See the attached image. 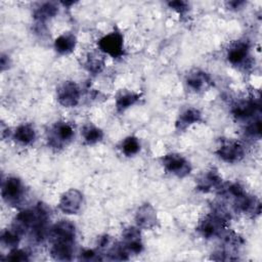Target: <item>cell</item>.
<instances>
[{"instance_id":"obj_1","label":"cell","mask_w":262,"mask_h":262,"mask_svg":"<svg viewBox=\"0 0 262 262\" xmlns=\"http://www.w3.org/2000/svg\"><path fill=\"white\" fill-rule=\"evenodd\" d=\"M75 137L73 125L67 121H57L47 133V142L51 148L60 149L67 146Z\"/></svg>"},{"instance_id":"obj_2","label":"cell","mask_w":262,"mask_h":262,"mask_svg":"<svg viewBox=\"0 0 262 262\" xmlns=\"http://www.w3.org/2000/svg\"><path fill=\"white\" fill-rule=\"evenodd\" d=\"M26 195L24 182L16 176H8L2 180L1 196L3 201L10 206L19 205Z\"/></svg>"},{"instance_id":"obj_3","label":"cell","mask_w":262,"mask_h":262,"mask_svg":"<svg viewBox=\"0 0 262 262\" xmlns=\"http://www.w3.org/2000/svg\"><path fill=\"white\" fill-rule=\"evenodd\" d=\"M98 49L102 54L108 55L112 58L118 59L124 56L125 47H124V36L123 34L115 30L104 36H102L98 42Z\"/></svg>"},{"instance_id":"obj_4","label":"cell","mask_w":262,"mask_h":262,"mask_svg":"<svg viewBox=\"0 0 262 262\" xmlns=\"http://www.w3.org/2000/svg\"><path fill=\"white\" fill-rule=\"evenodd\" d=\"M161 164L164 170L178 178L188 176L192 170L190 162L178 152H169L161 158Z\"/></svg>"},{"instance_id":"obj_5","label":"cell","mask_w":262,"mask_h":262,"mask_svg":"<svg viewBox=\"0 0 262 262\" xmlns=\"http://www.w3.org/2000/svg\"><path fill=\"white\" fill-rule=\"evenodd\" d=\"M215 154L221 161L228 164H235L244 159L245 147L238 140L231 138L223 139Z\"/></svg>"},{"instance_id":"obj_6","label":"cell","mask_w":262,"mask_h":262,"mask_svg":"<svg viewBox=\"0 0 262 262\" xmlns=\"http://www.w3.org/2000/svg\"><path fill=\"white\" fill-rule=\"evenodd\" d=\"M56 99L63 107H74L81 99V88L75 82L67 80L61 82L56 88Z\"/></svg>"},{"instance_id":"obj_7","label":"cell","mask_w":262,"mask_h":262,"mask_svg":"<svg viewBox=\"0 0 262 262\" xmlns=\"http://www.w3.org/2000/svg\"><path fill=\"white\" fill-rule=\"evenodd\" d=\"M226 221L217 216L212 211L208 213L198 224L196 231L204 238H213L223 234V229Z\"/></svg>"},{"instance_id":"obj_8","label":"cell","mask_w":262,"mask_h":262,"mask_svg":"<svg viewBox=\"0 0 262 262\" xmlns=\"http://www.w3.org/2000/svg\"><path fill=\"white\" fill-rule=\"evenodd\" d=\"M83 203V193L76 188H71L60 195L57 206L63 214L76 215L82 210Z\"/></svg>"},{"instance_id":"obj_9","label":"cell","mask_w":262,"mask_h":262,"mask_svg":"<svg viewBox=\"0 0 262 262\" xmlns=\"http://www.w3.org/2000/svg\"><path fill=\"white\" fill-rule=\"evenodd\" d=\"M227 60L235 67L246 68V64L250 60V44L245 40H237L233 42L226 54Z\"/></svg>"},{"instance_id":"obj_10","label":"cell","mask_w":262,"mask_h":262,"mask_svg":"<svg viewBox=\"0 0 262 262\" xmlns=\"http://www.w3.org/2000/svg\"><path fill=\"white\" fill-rule=\"evenodd\" d=\"M222 184V176L219 171L212 167L205 172H203L195 180V188L201 192H211L213 190H218Z\"/></svg>"},{"instance_id":"obj_11","label":"cell","mask_w":262,"mask_h":262,"mask_svg":"<svg viewBox=\"0 0 262 262\" xmlns=\"http://www.w3.org/2000/svg\"><path fill=\"white\" fill-rule=\"evenodd\" d=\"M75 237H76V227L69 220H60L54 223L49 228L48 236H47L50 243L59 242V241L75 242Z\"/></svg>"},{"instance_id":"obj_12","label":"cell","mask_w":262,"mask_h":262,"mask_svg":"<svg viewBox=\"0 0 262 262\" xmlns=\"http://www.w3.org/2000/svg\"><path fill=\"white\" fill-rule=\"evenodd\" d=\"M134 220L137 227H139L140 229L148 230L155 228L159 222L156 209L152 207V205L148 203L142 204L137 208Z\"/></svg>"},{"instance_id":"obj_13","label":"cell","mask_w":262,"mask_h":262,"mask_svg":"<svg viewBox=\"0 0 262 262\" xmlns=\"http://www.w3.org/2000/svg\"><path fill=\"white\" fill-rule=\"evenodd\" d=\"M123 246L129 252V254H140L143 251V242L141 237L140 228L137 226H128L122 232Z\"/></svg>"},{"instance_id":"obj_14","label":"cell","mask_w":262,"mask_h":262,"mask_svg":"<svg viewBox=\"0 0 262 262\" xmlns=\"http://www.w3.org/2000/svg\"><path fill=\"white\" fill-rule=\"evenodd\" d=\"M185 84L189 90L195 93H201L209 89L213 85V81L209 74L202 70L195 69L186 75Z\"/></svg>"},{"instance_id":"obj_15","label":"cell","mask_w":262,"mask_h":262,"mask_svg":"<svg viewBox=\"0 0 262 262\" xmlns=\"http://www.w3.org/2000/svg\"><path fill=\"white\" fill-rule=\"evenodd\" d=\"M234 209L241 213L250 215V216H258L261 212V204L260 201L255 196L247 193V191L233 199Z\"/></svg>"},{"instance_id":"obj_16","label":"cell","mask_w":262,"mask_h":262,"mask_svg":"<svg viewBox=\"0 0 262 262\" xmlns=\"http://www.w3.org/2000/svg\"><path fill=\"white\" fill-rule=\"evenodd\" d=\"M259 107V102L254 98H244L232 104L231 114L237 120H247L253 117L258 112Z\"/></svg>"},{"instance_id":"obj_17","label":"cell","mask_w":262,"mask_h":262,"mask_svg":"<svg viewBox=\"0 0 262 262\" xmlns=\"http://www.w3.org/2000/svg\"><path fill=\"white\" fill-rule=\"evenodd\" d=\"M201 122H203L202 112L196 107L190 106L186 107L179 114L175 122V128L177 131H185L187 128Z\"/></svg>"},{"instance_id":"obj_18","label":"cell","mask_w":262,"mask_h":262,"mask_svg":"<svg viewBox=\"0 0 262 262\" xmlns=\"http://www.w3.org/2000/svg\"><path fill=\"white\" fill-rule=\"evenodd\" d=\"M12 139L21 145H31L37 138V133L34 126L30 123H21L11 132Z\"/></svg>"},{"instance_id":"obj_19","label":"cell","mask_w":262,"mask_h":262,"mask_svg":"<svg viewBox=\"0 0 262 262\" xmlns=\"http://www.w3.org/2000/svg\"><path fill=\"white\" fill-rule=\"evenodd\" d=\"M75 242L59 241L52 242L50 247V255L53 259L59 261H67L73 258Z\"/></svg>"},{"instance_id":"obj_20","label":"cell","mask_w":262,"mask_h":262,"mask_svg":"<svg viewBox=\"0 0 262 262\" xmlns=\"http://www.w3.org/2000/svg\"><path fill=\"white\" fill-rule=\"evenodd\" d=\"M54 49L59 55L72 53L77 46V37L71 32H64L54 40Z\"/></svg>"},{"instance_id":"obj_21","label":"cell","mask_w":262,"mask_h":262,"mask_svg":"<svg viewBox=\"0 0 262 262\" xmlns=\"http://www.w3.org/2000/svg\"><path fill=\"white\" fill-rule=\"evenodd\" d=\"M141 98V93L131 91V90H122L118 93L115 100V106L118 113H123L132 105L136 104Z\"/></svg>"},{"instance_id":"obj_22","label":"cell","mask_w":262,"mask_h":262,"mask_svg":"<svg viewBox=\"0 0 262 262\" xmlns=\"http://www.w3.org/2000/svg\"><path fill=\"white\" fill-rule=\"evenodd\" d=\"M81 136L85 144L93 145L100 142L103 139V131L96 125L91 122H88L83 125L81 128Z\"/></svg>"},{"instance_id":"obj_23","label":"cell","mask_w":262,"mask_h":262,"mask_svg":"<svg viewBox=\"0 0 262 262\" xmlns=\"http://www.w3.org/2000/svg\"><path fill=\"white\" fill-rule=\"evenodd\" d=\"M58 12V7L53 2H45L41 4L36 10L34 11V18L40 23L43 24L50 18L54 17Z\"/></svg>"},{"instance_id":"obj_24","label":"cell","mask_w":262,"mask_h":262,"mask_svg":"<svg viewBox=\"0 0 262 262\" xmlns=\"http://www.w3.org/2000/svg\"><path fill=\"white\" fill-rule=\"evenodd\" d=\"M119 148L126 157H134L140 151L141 143L138 137L134 135H129L121 140Z\"/></svg>"},{"instance_id":"obj_25","label":"cell","mask_w":262,"mask_h":262,"mask_svg":"<svg viewBox=\"0 0 262 262\" xmlns=\"http://www.w3.org/2000/svg\"><path fill=\"white\" fill-rule=\"evenodd\" d=\"M105 67V59L102 54L98 52H90L85 61V68L92 75H98Z\"/></svg>"},{"instance_id":"obj_26","label":"cell","mask_w":262,"mask_h":262,"mask_svg":"<svg viewBox=\"0 0 262 262\" xmlns=\"http://www.w3.org/2000/svg\"><path fill=\"white\" fill-rule=\"evenodd\" d=\"M21 234L12 226L10 228H7L5 230L2 231L1 233V244L8 248L9 250L17 248L20 238H21Z\"/></svg>"},{"instance_id":"obj_27","label":"cell","mask_w":262,"mask_h":262,"mask_svg":"<svg viewBox=\"0 0 262 262\" xmlns=\"http://www.w3.org/2000/svg\"><path fill=\"white\" fill-rule=\"evenodd\" d=\"M106 254L112 260H128L130 255L122 243L112 244L107 249Z\"/></svg>"},{"instance_id":"obj_28","label":"cell","mask_w":262,"mask_h":262,"mask_svg":"<svg viewBox=\"0 0 262 262\" xmlns=\"http://www.w3.org/2000/svg\"><path fill=\"white\" fill-rule=\"evenodd\" d=\"M6 260L25 262V261H29L30 257H29V254L26 251H24L21 249L14 248V249L9 250V252H8V254L6 256Z\"/></svg>"},{"instance_id":"obj_29","label":"cell","mask_w":262,"mask_h":262,"mask_svg":"<svg viewBox=\"0 0 262 262\" xmlns=\"http://www.w3.org/2000/svg\"><path fill=\"white\" fill-rule=\"evenodd\" d=\"M168 5L171 9L175 10L181 16H183L189 9V4L185 1H171L168 2Z\"/></svg>"},{"instance_id":"obj_30","label":"cell","mask_w":262,"mask_h":262,"mask_svg":"<svg viewBox=\"0 0 262 262\" xmlns=\"http://www.w3.org/2000/svg\"><path fill=\"white\" fill-rule=\"evenodd\" d=\"M246 133L248 136L252 138H260L261 136V121L260 119L252 122L250 125H248Z\"/></svg>"},{"instance_id":"obj_31","label":"cell","mask_w":262,"mask_h":262,"mask_svg":"<svg viewBox=\"0 0 262 262\" xmlns=\"http://www.w3.org/2000/svg\"><path fill=\"white\" fill-rule=\"evenodd\" d=\"M101 254H99V252L92 250V249H86L83 250L80 254L81 259L86 260V261H95V260H101L102 258L100 257Z\"/></svg>"},{"instance_id":"obj_32","label":"cell","mask_w":262,"mask_h":262,"mask_svg":"<svg viewBox=\"0 0 262 262\" xmlns=\"http://www.w3.org/2000/svg\"><path fill=\"white\" fill-rule=\"evenodd\" d=\"M112 244L113 243H112L111 236L107 234H103L97 239V247L99 250H105V249L107 250Z\"/></svg>"},{"instance_id":"obj_33","label":"cell","mask_w":262,"mask_h":262,"mask_svg":"<svg viewBox=\"0 0 262 262\" xmlns=\"http://www.w3.org/2000/svg\"><path fill=\"white\" fill-rule=\"evenodd\" d=\"M9 64H10V59H9V57H8L7 55H5V54H2V55H1V60H0L1 70L4 71L5 69H8Z\"/></svg>"},{"instance_id":"obj_34","label":"cell","mask_w":262,"mask_h":262,"mask_svg":"<svg viewBox=\"0 0 262 262\" xmlns=\"http://www.w3.org/2000/svg\"><path fill=\"white\" fill-rule=\"evenodd\" d=\"M245 4L244 1H233V2H229L228 5L231 7V8H239L241 6H243Z\"/></svg>"}]
</instances>
